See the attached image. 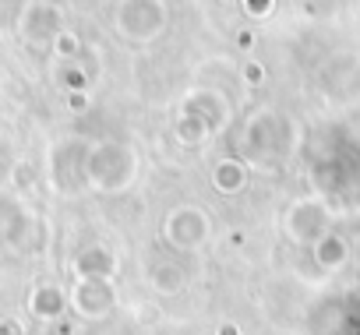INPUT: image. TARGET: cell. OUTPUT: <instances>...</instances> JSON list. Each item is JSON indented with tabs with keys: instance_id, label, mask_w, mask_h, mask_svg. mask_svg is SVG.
<instances>
[{
	"instance_id": "cell-1",
	"label": "cell",
	"mask_w": 360,
	"mask_h": 335,
	"mask_svg": "<svg viewBox=\"0 0 360 335\" xmlns=\"http://www.w3.org/2000/svg\"><path fill=\"white\" fill-rule=\"evenodd\" d=\"M166 237H173V244H180V247L202 244V237H205V216L195 212V209L176 212L173 219H166Z\"/></svg>"
},
{
	"instance_id": "cell-2",
	"label": "cell",
	"mask_w": 360,
	"mask_h": 335,
	"mask_svg": "<svg viewBox=\"0 0 360 335\" xmlns=\"http://www.w3.org/2000/svg\"><path fill=\"white\" fill-rule=\"evenodd\" d=\"M216 188H223V191H237V188H240L237 162H223V166H219V170H216Z\"/></svg>"
},
{
	"instance_id": "cell-3",
	"label": "cell",
	"mask_w": 360,
	"mask_h": 335,
	"mask_svg": "<svg viewBox=\"0 0 360 335\" xmlns=\"http://www.w3.org/2000/svg\"><path fill=\"white\" fill-rule=\"evenodd\" d=\"M53 46H57L60 53H68V57H71V53H78V39H75L71 32H57V39H53Z\"/></svg>"
},
{
	"instance_id": "cell-4",
	"label": "cell",
	"mask_w": 360,
	"mask_h": 335,
	"mask_svg": "<svg viewBox=\"0 0 360 335\" xmlns=\"http://www.w3.org/2000/svg\"><path fill=\"white\" fill-rule=\"evenodd\" d=\"M244 4H248V11H251V15L265 18V15H269V8H272V0H244Z\"/></svg>"
},
{
	"instance_id": "cell-5",
	"label": "cell",
	"mask_w": 360,
	"mask_h": 335,
	"mask_svg": "<svg viewBox=\"0 0 360 335\" xmlns=\"http://www.w3.org/2000/svg\"><path fill=\"white\" fill-rule=\"evenodd\" d=\"M244 74H248V81H262V67H258V64H248Z\"/></svg>"
}]
</instances>
